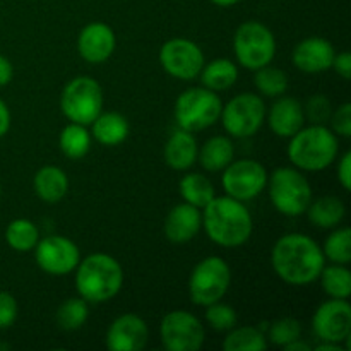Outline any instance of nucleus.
Masks as SVG:
<instances>
[{
  "mask_svg": "<svg viewBox=\"0 0 351 351\" xmlns=\"http://www.w3.org/2000/svg\"><path fill=\"white\" fill-rule=\"evenodd\" d=\"M324 252L311 237L288 233L278 239L271 254V264L278 276L293 287H307L319 280L324 267Z\"/></svg>",
  "mask_w": 351,
  "mask_h": 351,
  "instance_id": "nucleus-1",
  "label": "nucleus"
},
{
  "mask_svg": "<svg viewBox=\"0 0 351 351\" xmlns=\"http://www.w3.org/2000/svg\"><path fill=\"white\" fill-rule=\"evenodd\" d=\"M202 225L209 239L219 247H240L252 235V216L242 201L225 195L213 197L204 208Z\"/></svg>",
  "mask_w": 351,
  "mask_h": 351,
  "instance_id": "nucleus-2",
  "label": "nucleus"
},
{
  "mask_svg": "<svg viewBox=\"0 0 351 351\" xmlns=\"http://www.w3.org/2000/svg\"><path fill=\"white\" fill-rule=\"evenodd\" d=\"M123 271L119 261L108 254L96 252L79 261L75 273L77 293L91 304L108 302L122 290Z\"/></svg>",
  "mask_w": 351,
  "mask_h": 351,
  "instance_id": "nucleus-3",
  "label": "nucleus"
},
{
  "mask_svg": "<svg viewBox=\"0 0 351 351\" xmlns=\"http://www.w3.org/2000/svg\"><path fill=\"white\" fill-rule=\"evenodd\" d=\"M290 139L288 158L298 170L321 171L338 156V136L324 125L302 127Z\"/></svg>",
  "mask_w": 351,
  "mask_h": 351,
  "instance_id": "nucleus-4",
  "label": "nucleus"
},
{
  "mask_svg": "<svg viewBox=\"0 0 351 351\" xmlns=\"http://www.w3.org/2000/svg\"><path fill=\"white\" fill-rule=\"evenodd\" d=\"M269 197L274 208L285 216H300L312 202V189L307 178L295 168H276L271 173Z\"/></svg>",
  "mask_w": 351,
  "mask_h": 351,
  "instance_id": "nucleus-5",
  "label": "nucleus"
},
{
  "mask_svg": "<svg viewBox=\"0 0 351 351\" xmlns=\"http://www.w3.org/2000/svg\"><path fill=\"white\" fill-rule=\"evenodd\" d=\"M223 103L216 91L208 88H191L178 96L175 119L180 129L189 132L204 130L216 123L221 115Z\"/></svg>",
  "mask_w": 351,
  "mask_h": 351,
  "instance_id": "nucleus-6",
  "label": "nucleus"
},
{
  "mask_svg": "<svg viewBox=\"0 0 351 351\" xmlns=\"http://www.w3.org/2000/svg\"><path fill=\"white\" fill-rule=\"evenodd\" d=\"M237 60L249 71H257L271 64L276 53V40L267 26L257 21H247L237 27L233 38Z\"/></svg>",
  "mask_w": 351,
  "mask_h": 351,
  "instance_id": "nucleus-7",
  "label": "nucleus"
},
{
  "mask_svg": "<svg viewBox=\"0 0 351 351\" xmlns=\"http://www.w3.org/2000/svg\"><path fill=\"white\" fill-rule=\"evenodd\" d=\"M60 108L71 122L91 125L103 110L101 86L88 75L72 79L62 91Z\"/></svg>",
  "mask_w": 351,
  "mask_h": 351,
  "instance_id": "nucleus-8",
  "label": "nucleus"
},
{
  "mask_svg": "<svg viewBox=\"0 0 351 351\" xmlns=\"http://www.w3.org/2000/svg\"><path fill=\"white\" fill-rule=\"evenodd\" d=\"M232 283V273L225 259L209 256L194 267L189 281V291L195 305L208 307L219 302L228 291Z\"/></svg>",
  "mask_w": 351,
  "mask_h": 351,
  "instance_id": "nucleus-9",
  "label": "nucleus"
},
{
  "mask_svg": "<svg viewBox=\"0 0 351 351\" xmlns=\"http://www.w3.org/2000/svg\"><path fill=\"white\" fill-rule=\"evenodd\" d=\"M223 127L233 137H250L261 129L266 119V105L254 93H242L221 108Z\"/></svg>",
  "mask_w": 351,
  "mask_h": 351,
  "instance_id": "nucleus-10",
  "label": "nucleus"
},
{
  "mask_svg": "<svg viewBox=\"0 0 351 351\" xmlns=\"http://www.w3.org/2000/svg\"><path fill=\"white\" fill-rule=\"evenodd\" d=\"M267 171L254 160L232 161L223 170L221 184L226 195L237 201H250L267 187Z\"/></svg>",
  "mask_w": 351,
  "mask_h": 351,
  "instance_id": "nucleus-11",
  "label": "nucleus"
},
{
  "mask_svg": "<svg viewBox=\"0 0 351 351\" xmlns=\"http://www.w3.org/2000/svg\"><path fill=\"white\" fill-rule=\"evenodd\" d=\"M160 335L168 351H197L204 345V328L191 312L173 311L161 321Z\"/></svg>",
  "mask_w": 351,
  "mask_h": 351,
  "instance_id": "nucleus-12",
  "label": "nucleus"
},
{
  "mask_svg": "<svg viewBox=\"0 0 351 351\" xmlns=\"http://www.w3.org/2000/svg\"><path fill=\"white\" fill-rule=\"evenodd\" d=\"M160 62L170 75L182 81H191L201 74L204 67V55L194 41L173 38L161 47Z\"/></svg>",
  "mask_w": 351,
  "mask_h": 351,
  "instance_id": "nucleus-13",
  "label": "nucleus"
},
{
  "mask_svg": "<svg viewBox=\"0 0 351 351\" xmlns=\"http://www.w3.org/2000/svg\"><path fill=\"white\" fill-rule=\"evenodd\" d=\"M36 263L45 273L53 274V276H64L72 273L77 267L81 261V252L77 245L67 237L53 235L47 237L43 240H38L36 243Z\"/></svg>",
  "mask_w": 351,
  "mask_h": 351,
  "instance_id": "nucleus-14",
  "label": "nucleus"
},
{
  "mask_svg": "<svg viewBox=\"0 0 351 351\" xmlns=\"http://www.w3.org/2000/svg\"><path fill=\"white\" fill-rule=\"evenodd\" d=\"M312 328L321 341L341 343L351 336V307L343 298H331L319 305Z\"/></svg>",
  "mask_w": 351,
  "mask_h": 351,
  "instance_id": "nucleus-15",
  "label": "nucleus"
},
{
  "mask_svg": "<svg viewBox=\"0 0 351 351\" xmlns=\"http://www.w3.org/2000/svg\"><path fill=\"white\" fill-rule=\"evenodd\" d=\"M147 338L146 322L136 314H123L108 328L106 346L112 351H139L147 345Z\"/></svg>",
  "mask_w": 351,
  "mask_h": 351,
  "instance_id": "nucleus-16",
  "label": "nucleus"
},
{
  "mask_svg": "<svg viewBox=\"0 0 351 351\" xmlns=\"http://www.w3.org/2000/svg\"><path fill=\"white\" fill-rule=\"evenodd\" d=\"M115 33L105 23H91L82 27L77 38V50L89 64H103L115 50Z\"/></svg>",
  "mask_w": 351,
  "mask_h": 351,
  "instance_id": "nucleus-17",
  "label": "nucleus"
},
{
  "mask_svg": "<svg viewBox=\"0 0 351 351\" xmlns=\"http://www.w3.org/2000/svg\"><path fill=\"white\" fill-rule=\"evenodd\" d=\"M335 47L324 38H305L295 47L293 64L295 67L300 69L302 72L307 74H317L331 69L332 60H335Z\"/></svg>",
  "mask_w": 351,
  "mask_h": 351,
  "instance_id": "nucleus-18",
  "label": "nucleus"
},
{
  "mask_svg": "<svg viewBox=\"0 0 351 351\" xmlns=\"http://www.w3.org/2000/svg\"><path fill=\"white\" fill-rule=\"evenodd\" d=\"M202 225V215L199 208L184 202L168 213L165 221V235L171 243H187L199 233Z\"/></svg>",
  "mask_w": 351,
  "mask_h": 351,
  "instance_id": "nucleus-19",
  "label": "nucleus"
},
{
  "mask_svg": "<svg viewBox=\"0 0 351 351\" xmlns=\"http://www.w3.org/2000/svg\"><path fill=\"white\" fill-rule=\"evenodd\" d=\"M304 106L295 98H280L269 110V127L278 137H291L304 127Z\"/></svg>",
  "mask_w": 351,
  "mask_h": 351,
  "instance_id": "nucleus-20",
  "label": "nucleus"
},
{
  "mask_svg": "<svg viewBox=\"0 0 351 351\" xmlns=\"http://www.w3.org/2000/svg\"><path fill=\"white\" fill-rule=\"evenodd\" d=\"M197 141L189 130H177L170 136L165 146V161L170 168L184 171L191 168L197 160Z\"/></svg>",
  "mask_w": 351,
  "mask_h": 351,
  "instance_id": "nucleus-21",
  "label": "nucleus"
},
{
  "mask_svg": "<svg viewBox=\"0 0 351 351\" xmlns=\"http://www.w3.org/2000/svg\"><path fill=\"white\" fill-rule=\"evenodd\" d=\"M69 191V178L62 168L48 165L34 175V192L48 204L62 201Z\"/></svg>",
  "mask_w": 351,
  "mask_h": 351,
  "instance_id": "nucleus-22",
  "label": "nucleus"
},
{
  "mask_svg": "<svg viewBox=\"0 0 351 351\" xmlns=\"http://www.w3.org/2000/svg\"><path fill=\"white\" fill-rule=\"evenodd\" d=\"M91 125L93 137L103 146H119L129 136V122L117 112H101Z\"/></svg>",
  "mask_w": 351,
  "mask_h": 351,
  "instance_id": "nucleus-23",
  "label": "nucleus"
},
{
  "mask_svg": "<svg viewBox=\"0 0 351 351\" xmlns=\"http://www.w3.org/2000/svg\"><path fill=\"white\" fill-rule=\"evenodd\" d=\"M308 221L317 228H335L341 223L345 218V204L339 197L335 195H326V197H319L317 201L311 202L307 208Z\"/></svg>",
  "mask_w": 351,
  "mask_h": 351,
  "instance_id": "nucleus-24",
  "label": "nucleus"
},
{
  "mask_svg": "<svg viewBox=\"0 0 351 351\" xmlns=\"http://www.w3.org/2000/svg\"><path fill=\"white\" fill-rule=\"evenodd\" d=\"M235 156V149L228 137L216 136L211 137L204 146L201 147V153H197V160L201 161L202 168L206 171H221L228 167Z\"/></svg>",
  "mask_w": 351,
  "mask_h": 351,
  "instance_id": "nucleus-25",
  "label": "nucleus"
},
{
  "mask_svg": "<svg viewBox=\"0 0 351 351\" xmlns=\"http://www.w3.org/2000/svg\"><path fill=\"white\" fill-rule=\"evenodd\" d=\"M199 75H201L204 88L211 89V91H225L237 82L239 67L228 58H216L204 65Z\"/></svg>",
  "mask_w": 351,
  "mask_h": 351,
  "instance_id": "nucleus-26",
  "label": "nucleus"
},
{
  "mask_svg": "<svg viewBox=\"0 0 351 351\" xmlns=\"http://www.w3.org/2000/svg\"><path fill=\"white\" fill-rule=\"evenodd\" d=\"M180 195L185 202L204 209L215 197V187L211 180L201 173H187L180 180Z\"/></svg>",
  "mask_w": 351,
  "mask_h": 351,
  "instance_id": "nucleus-27",
  "label": "nucleus"
},
{
  "mask_svg": "<svg viewBox=\"0 0 351 351\" xmlns=\"http://www.w3.org/2000/svg\"><path fill=\"white\" fill-rule=\"evenodd\" d=\"M62 153L71 160H81L89 153L91 147V136L86 130V125L71 122L67 127H64L58 137Z\"/></svg>",
  "mask_w": 351,
  "mask_h": 351,
  "instance_id": "nucleus-28",
  "label": "nucleus"
},
{
  "mask_svg": "<svg viewBox=\"0 0 351 351\" xmlns=\"http://www.w3.org/2000/svg\"><path fill=\"white\" fill-rule=\"evenodd\" d=\"M319 278H321L322 290L331 298H343V300H346L350 297L351 273L343 264H335V266L328 267L324 266Z\"/></svg>",
  "mask_w": 351,
  "mask_h": 351,
  "instance_id": "nucleus-29",
  "label": "nucleus"
},
{
  "mask_svg": "<svg viewBox=\"0 0 351 351\" xmlns=\"http://www.w3.org/2000/svg\"><path fill=\"white\" fill-rule=\"evenodd\" d=\"M267 348V339L259 329L245 328L233 329L223 341L225 351H263Z\"/></svg>",
  "mask_w": 351,
  "mask_h": 351,
  "instance_id": "nucleus-30",
  "label": "nucleus"
},
{
  "mask_svg": "<svg viewBox=\"0 0 351 351\" xmlns=\"http://www.w3.org/2000/svg\"><path fill=\"white\" fill-rule=\"evenodd\" d=\"M5 240L9 247H12L17 252H27V250L36 247L40 233H38L34 223H31L29 219H14L7 226Z\"/></svg>",
  "mask_w": 351,
  "mask_h": 351,
  "instance_id": "nucleus-31",
  "label": "nucleus"
},
{
  "mask_svg": "<svg viewBox=\"0 0 351 351\" xmlns=\"http://www.w3.org/2000/svg\"><path fill=\"white\" fill-rule=\"evenodd\" d=\"M89 308L88 302L84 298H69L58 307L57 311V324L64 331H75L82 328L88 321Z\"/></svg>",
  "mask_w": 351,
  "mask_h": 351,
  "instance_id": "nucleus-32",
  "label": "nucleus"
},
{
  "mask_svg": "<svg viewBox=\"0 0 351 351\" xmlns=\"http://www.w3.org/2000/svg\"><path fill=\"white\" fill-rule=\"evenodd\" d=\"M254 84L256 88L263 93L264 96L269 98H276L281 96L288 89V75L287 72L281 71L278 67H271L269 64L264 67L257 69L256 77H254Z\"/></svg>",
  "mask_w": 351,
  "mask_h": 351,
  "instance_id": "nucleus-33",
  "label": "nucleus"
},
{
  "mask_svg": "<svg viewBox=\"0 0 351 351\" xmlns=\"http://www.w3.org/2000/svg\"><path fill=\"white\" fill-rule=\"evenodd\" d=\"M324 256L335 264H346L351 261V230L339 228L328 237L322 249Z\"/></svg>",
  "mask_w": 351,
  "mask_h": 351,
  "instance_id": "nucleus-34",
  "label": "nucleus"
},
{
  "mask_svg": "<svg viewBox=\"0 0 351 351\" xmlns=\"http://www.w3.org/2000/svg\"><path fill=\"white\" fill-rule=\"evenodd\" d=\"M302 336V324L300 321L293 317H283L278 319L271 324L269 331H267V338L273 345L276 346H287L288 343L300 339Z\"/></svg>",
  "mask_w": 351,
  "mask_h": 351,
  "instance_id": "nucleus-35",
  "label": "nucleus"
},
{
  "mask_svg": "<svg viewBox=\"0 0 351 351\" xmlns=\"http://www.w3.org/2000/svg\"><path fill=\"white\" fill-rule=\"evenodd\" d=\"M206 321L216 331H230L237 324V312L230 305L215 302V304L208 305Z\"/></svg>",
  "mask_w": 351,
  "mask_h": 351,
  "instance_id": "nucleus-36",
  "label": "nucleus"
},
{
  "mask_svg": "<svg viewBox=\"0 0 351 351\" xmlns=\"http://www.w3.org/2000/svg\"><path fill=\"white\" fill-rule=\"evenodd\" d=\"M305 117L315 125H324L331 119V101L326 96H312L307 101V108L304 110Z\"/></svg>",
  "mask_w": 351,
  "mask_h": 351,
  "instance_id": "nucleus-37",
  "label": "nucleus"
},
{
  "mask_svg": "<svg viewBox=\"0 0 351 351\" xmlns=\"http://www.w3.org/2000/svg\"><path fill=\"white\" fill-rule=\"evenodd\" d=\"M331 125L332 132L336 136L350 137L351 136V105L345 103L343 106H339L335 113H331Z\"/></svg>",
  "mask_w": 351,
  "mask_h": 351,
  "instance_id": "nucleus-38",
  "label": "nucleus"
},
{
  "mask_svg": "<svg viewBox=\"0 0 351 351\" xmlns=\"http://www.w3.org/2000/svg\"><path fill=\"white\" fill-rule=\"evenodd\" d=\"M17 319V302L9 291H0V329H7Z\"/></svg>",
  "mask_w": 351,
  "mask_h": 351,
  "instance_id": "nucleus-39",
  "label": "nucleus"
},
{
  "mask_svg": "<svg viewBox=\"0 0 351 351\" xmlns=\"http://www.w3.org/2000/svg\"><path fill=\"white\" fill-rule=\"evenodd\" d=\"M332 69L341 75L343 79H348L351 77V55L348 51H341V53L335 55V60H332Z\"/></svg>",
  "mask_w": 351,
  "mask_h": 351,
  "instance_id": "nucleus-40",
  "label": "nucleus"
},
{
  "mask_svg": "<svg viewBox=\"0 0 351 351\" xmlns=\"http://www.w3.org/2000/svg\"><path fill=\"white\" fill-rule=\"evenodd\" d=\"M338 180L345 191H350L351 189V153L350 151L341 158V161H339L338 165Z\"/></svg>",
  "mask_w": 351,
  "mask_h": 351,
  "instance_id": "nucleus-41",
  "label": "nucleus"
},
{
  "mask_svg": "<svg viewBox=\"0 0 351 351\" xmlns=\"http://www.w3.org/2000/svg\"><path fill=\"white\" fill-rule=\"evenodd\" d=\"M14 69L12 64H10L9 58H5L3 55H0V88L5 84H9L12 81Z\"/></svg>",
  "mask_w": 351,
  "mask_h": 351,
  "instance_id": "nucleus-42",
  "label": "nucleus"
},
{
  "mask_svg": "<svg viewBox=\"0 0 351 351\" xmlns=\"http://www.w3.org/2000/svg\"><path fill=\"white\" fill-rule=\"evenodd\" d=\"M9 127H10V112L7 108L5 103L0 99V137L5 136L9 132Z\"/></svg>",
  "mask_w": 351,
  "mask_h": 351,
  "instance_id": "nucleus-43",
  "label": "nucleus"
},
{
  "mask_svg": "<svg viewBox=\"0 0 351 351\" xmlns=\"http://www.w3.org/2000/svg\"><path fill=\"white\" fill-rule=\"evenodd\" d=\"M287 351H311V346L307 343L300 341V339H295V341L288 343L287 346H283Z\"/></svg>",
  "mask_w": 351,
  "mask_h": 351,
  "instance_id": "nucleus-44",
  "label": "nucleus"
},
{
  "mask_svg": "<svg viewBox=\"0 0 351 351\" xmlns=\"http://www.w3.org/2000/svg\"><path fill=\"white\" fill-rule=\"evenodd\" d=\"M315 350L317 351H346L341 345H339V343H329V341H322V345H319Z\"/></svg>",
  "mask_w": 351,
  "mask_h": 351,
  "instance_id": "nucleus-45",
  "label": "nucleus"
},
{
  "mask_svg": "<svg viewBox=\"0 0 351 351\" xmlns=\"http://www.w3.org/2000/svg\"><path fill=\"white\" fill-rule=\"evenodd\" d=\"M211 2L219 7H230V5H235V3L240 2V0H211Z\"/></svg>",
  "mask_w": 351,
  "mask_h": 351,
  "instance_id": "nucleus-46",
  "label": "nucleus"
}]
</instances>
